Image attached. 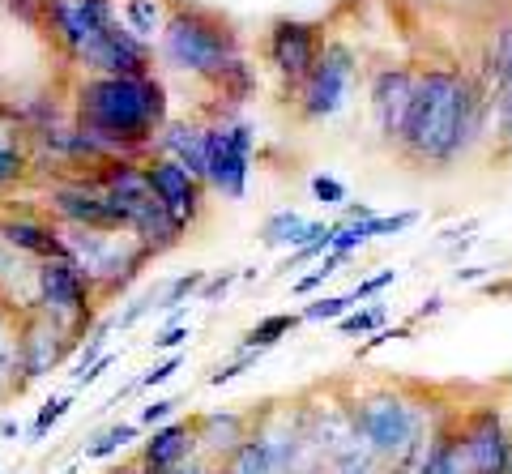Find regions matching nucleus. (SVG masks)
Segmentation results:
<instances>
[{
  "instance_id": "f704fd0d",
  "label": "nucleus",
  "mask_w": 512,
  "mask_h": 474,
  "mask_svg": "<svg viewBox=\"0 0 512 474\" xmlns=\"http://www.w3.org/2000/svg\"><path fill=\"white\" fill-rule=\"evenodd\" d=\"M419 223V214L414 210H406V214H393V218H367V235H397V231H406V227H414Z\"/></svg>"
},
{
  "instance_id": "cd10ccee",
  "label": "nucleus",
  "mask_w": 512,
  "mask_h": 474,
  "mask_svg": "<svg viewBox=\"0 0 512 474\" xmlns=\"http://www.w3.org/2000/svg\"><path fill=\"white\" fill-rule=\"evenodd\" d=\"M350 308H355V295H320V299H312V304L299 312V321H316V325L342 321Z\"/></svg>"
},
{
  "instance_id": "ddd939ff",
  "label": "nucleus",
  "mask_w": 512,
  "mask_h": 474,
  "mask_svg": "<svg viewBox=\"0 0 512 474\" xmlns=\"http://www.w3.org/2000/svg\"><path fill=\"white\" fill-rule=\"evenodd\" d=\"M0 240L26 261H47L60 257V235L56 223L30 210H0Z\"/></svg>"
},
{
  "instance_id": "f8f14e48",
  "label": "nucleus",
  "mask_w": 512,
  "mask_h": 474,
  "mask_svg": "<svg viewBox=\"0 0 512 474\" xmlns=\"http://www.w3.org/2000/svg\"><path fill=\"white\" fill-rule=\"evenodd\" d=\"M146 180H150L154 201L163 205V210H167L184 231L197 223V214H201V188H205V184L192 180L188 171L175 163V158L154 154L150 163H146Z\"/></svg>"
},
{
  "instance_id": "a211bd4d",
  "label": "nucleus",
  "mask_w": 512,
  "mask_h": 474,
  "mask_svg": "<svg viewBox=\"0 0 512 474\" xmlns=\"http://www.w3.org/2000/svg\"><path fill=\"white\" fill-rule=\"evenodd\" d=\"M158 154L175 158L197 184H205V167H210V124H175V129L158 133Z\"/></svg>"
},
{
  "instance_id": "0eeeda50",
  "label": "nucleus",
  "mask_w": 512,
  "mask_h": 474,
  "mask_svg": "<svg viewBox=\"0 0 512 474\" xmlns=\"http://www.w3.org/2000/svg\"><path fill=\"white\" fill-rule=\"evenodd\" d=\"M43 210L52 223L60 227H86V231H111V235H128L124 227V210L111 201L90 176H73V180H56L43 197Z\"/></svg>"
},
{
  "instance_id": "c03bdc74",
  "label": "nucleus",
  "mask_w": 512,
  "mask_h": 474,
  "mask_svg": "<svg viewBox=\"0 0 512 474\" xmlns=\"http://www.w3.org/2000/svg\"><path fill=\"white\" fill-rule=\"evenodd\" d=\"M171 474H218V466H210L205 457H192V462H184L180 470H171Z\"/></svg>"
},
{
  "instance_id": "c85d7f7f",
  "label": "nucleus",
  "mask_w": 512,
  "mask_h": 474,
  "mask_svg": "<svg viewBox=\"0 0 512 474\" xmlns=\"http://www.w3.org/2000/svg\"><path fill=\"white\" fill-rule=\"evenodd\" d=\"M376 329H384V308L372 304V308H359V312H346L338 321V334L342 338H363V334H376Z\"/></svg>"
},
{
  "instance_id": "e433bc0d",
  "label": "nucleus",
  "mask_w": 512,
  "mask_h": 474,
  "mask_svg": "<svg viewBox=\"0 0 512 474\" xmlns=\"http://www.w3.org/2000/svg\"><path fill=\"white\" fill-rule=\"evenodd\" d=\"M312 197L320 205H346V184L333 180V176H316L312 180Z\"/></svg>"
},
{
  "instance_id": "f03ea898",
  "label": "nucleus",
  "mask_w": 512,
  "mask_h": 474,
  "mask_svg": "<svg viewBox=\"0 0 512 474\" xmlns=\"http://www.w3.org/2000/svg\"><path fill=\"white\" fill-rule=\"evenodd\" d=\"M478 129V94L461 73L431 69L414 82L402 146L423 163H453Z\"/></svg>"
},
{
  "instance_id": "6e6552de",
  "label": "nucleus",
  "mask_w": 512,
  "mask_h": 474,
  "mask_svg": "<svg viewBox=\"0 0 512 474\" xmlns=\"http://www.w3.org/2000/svg\"><path fill=\"white\" fill-rule=\"evenodd\" d=\"M120 22L116 0H43V26L64 56L82 60L111 26Z\"/></svg>"
},
{
  "instance_id": "37998d69",
  "label": "nucleus",
  "mask_w": 512,
  "mask_h": 474,
  "mask_svg": "<svg viewBox=\"0 0 512 474\" xmlns=\"http://www.w3.org/2000/svg\"><path fill=\"white\" fill-rule=\"evenodd\" d=\"M440 308H444V299H440V295H427L423 304H419V312H414V321H427V316H436ZM414 321H410V325H414Z\"/></svg>"
},
{
  "instance_id": "c9c22d12",
  "label": "nucleus",
  "mask_w": 512,
  "mask_h": 474,
  "mask_svg": "<svg viewBox=\"0 0 512 474\" xmlns=\"http://www.w3.org/2000/svg\"><path fill=\"white\" fill-rule=\"evenodd\" d=\"M235 270H227V274H214V278H205L201 282V291H197V304H218L222 295H227L231 287H235Z\"/></svg>"
},
{
  "instance_id": "72a5a7b5",
  "label": "nucleus",
  "mask_w": 512,
  "mask_h": 474,
  "mask_svg": "<svg viewBox=\"0 0 512 474\" xmlns=\"http://www.w3.org/2000/svg\"><path fill=\"white\" fill-rule=\"evenodd\" d=\"M175 406H180V398H154L150 406H141V423H137V428H163V423H171Z\"/></svg>"
},
{
  "instance_id": "de8ad7c7",
  "label": "nucleus",
  "mask_w": 512,
  "mask_h": 474,
  "mask_svg": "<svg viewBox=\"0 0 512 474\" xmlns=\"http://www.w3.org/2000/svg\"><path fill=\"white\" fill-rule=\"evenodd\" d=\"M60 474H77V466H69V470H60Z\"/></svg>"
},
{
  "instance_id": "a19ab883",
  "label": "nucleus",
  "mask_w": 512,
  "mask_h": 474,
  "mask_svg": "<svg viewBox=\"0 0 512 474\" xmlns=\"http://www.w3.org/2000/svg\"><path fill=\"white\" fill-rule=\"evenodd\" d=\"M389 282H397V270H384V274H376V278L359 282V287L350 291V295H355V304H359V299H372L376 291H384V287H389Z\"/></svg>"
},
{
  "instance_id": "1a4fd4ad",
  "label": "nucleus",
  "mask_w": 512,
  "mask_h": 474,
  "mask_svg": "<svg viewBox=\"0 0 512 474\" xmlns=\"http://www.w3.org/2000/svg\"><path fill=\"white\" fill-rule=\"evenodd\" d=\"M453 453L461 474H508L512 466V432L495 410H478L453 432Z\"/></svg>"
},
{
  "instance_id": "5701e85b",
  "label": "nucleus",
  "mask_w": 512,
  "mask_h": 474,
  "mask_svg": "<svg viewBox=\"0 0 512 474\" xmlns=\"http://www.w3.org/2000/svg\"><path fill=\"white\" fill-rule=\"evenodd\" d=\"M299 325V316L295 312H274V316H265V321H256L248 334H244V342H239V351H256V355H265L269 346H278L291 329Z\"/></svg>"
},
{
  "instance_id": "b1692460",
  "label": "nucleus",
  "mask_w": 512,
  "mask_h": 474,
  "mask_svg": "<svg viewBox=\"0 0 512 474\" xmlns=\"http://www.w3.org/2000/svg\"><path fill=\"white\" fill-rule=\"evenodd\" d=\"M218 474H274V462H269V453H265V445H261V436L252 432L235 453L222 457V462H218Z\"/></svg>"
},
{
  "instance_id": "dca6fc26",
  "label": "nucleus",
  "mask_w": 512,
  "mask_h": 474,
  "mask_svg": "<svg viewBox=\"0 0 512 474\" xmlns=\"http://www.w3.org/2000/svg\"><path fill=\"white\" fill-rule=\"evenodd\" d=\"M269 60L282 77H308L316 60V30L303 22H278L269 35Z\"/></svg>"
},
{
  "instance_id": "aec40b11",
  "label": "nucleus",
  "mask_w": 512,
  "mask_h": 474,
  "mask_svg": "<svg viewBox=\"0 0 512 474\" xmlns=\"http://www.w3.org/2000/svg\"><path fill=\"white\" fill-rule=\"evenodd\" d=\"M120 22H124V30L133 39L154 43L158 35H163V26H167L163 0H124V5H120Z\"/></svg>"
},
{
  "instance_id": "4468645a",
  "label": "nucleus",
  "mask_w": 512,
  "mask_h": 474,
  "mask_svg": "<svg viewBox=\"0 0 512 474\" xmlns=\"http://www.w3.org/2000/svg\"><path fill=\"white\" fill-rule=\"evenodd\" d=\"M252 436L248 415L239 410H210V415L192 419V440H197V457H205L210 466H218L227 453H235Z\"/></svg>"
},
{
  "instance_id": "f257e3e1",
  "label": "nucleus",
  "mask_w": 512,
  "mask_h": 474,
  "mask_svg": "<svg viewBox=\"0 0 512 474\" xmlns=\"http://www.w3.org/2000/svg\"><path fill=\"white\" fill-rule=\"evenodd\" d=\"M73 124L111 146L116 158H137L167 124V90L154 73L86 77L73 86Z\"/></svg>"
},
{
  "instance_id": "ea45409f",
  "label": "nucleus",
  "mask_w": 512,
  "mask_h": 474,
  "mask_svg": "<svg viewBox=\"0 0 512 474\" xmlns=\"http://www.w3.org/2000/svg\"><path fill=\"white\" fill-rule=\"evenodd\" d=\"M188 342V325H167L163 334H154V351H180V346Z\"/></svg>"
},
{
  "instance_id": "c756f323",
  "label": "nucleus",
  "mask_w": 512,
  "mask_h": 474,
  "mask_svg": "<svg viewBox=\"0 0 512 474\" xmlns=\"http://www.w3.org/2000/svg\"><path fill=\"white\" fill-rule=\"evenodd\" d=\"M180 368H184V355H180V351L167 355V359H158L154 368H146V372L137 376V389H158V385H167V381H171V376L180 372Z\"/></svg>"
},
{
  "instance_id": "20e7f679",
  "label": "nucleus",
  "mask_w": 512,
  "mask_h": 474,
  "mask_svg": "<svg viewBox=\"0 0 512 474\" xmlns=\"http://www.w3.org/2000/svg\"><path fill=\"white\" fill-rule=\"evenodd\" d=\"M350 423H355L359 445L376 457V462H406L410 453L423 449V419L402 393L376 389L363 402L350 406Z\"/></svg>"
},
{
  "instance_id": "6ab92c4d",
  "label": "nucleus",
  "mask_w": 512,
  "mask_h": 474,
  "mask_svg": "<svg viewBox=\"0 0 512 474\" xmlns=\"http://www.w3.org/2000/svg\"><path fill=\"white\" fill-rule=\"evenodd\" d=\"M325 231H329L325 223H308V218L295 214V210H278V214H269V223L261 227V240H265L269 248L291 244V252H295V248L312 244L316 235H325Z\"/></svg>"
},
{
  "instance_id": "473e14b6",
  "label": "nucleus",
  "mask_w": 512,
  "mask_h": 474,
  "mask_svg": "<svg viewBox=\"0 0 512 474\" xmlns=\"http://www.w3.org/2000/svg\"><path fill=\"white\" fill-rule=\"evenodd\" d=\"M150 312H158V291H150V295H137L133 304H128V308H124V312H120L111 325H116V329H133V325L141 321V316H150Z\"/></svg>"
},
{
  "instance_id": "412c9836",
  "label": "nucleus",
  "mask_w": 512,
  "mask_h": 474,
  "mask_svg": "<svg viewBox=\"0 0 512 474\" xmlns=\"http://www.w3.org/2000/svg\"><path fill=\"white\" fill-rule=\"evenodd\" d=\"M18 287H26L30 299H35V265H26V257H18V252L5 248V240H0V295H5L9 304L22 312Z\"/></svg>"
},
{
  "instance_id": "f3484780",
  "label": "nucleus",
  "mask_w": 512,
  "mask_h": 474,
  "mask_svg": "<svg viewBox=\"0 0 512 474\" xmlns=\"http://www.w3.org/2000/svg\"><path fill=\"white\" fill-rule=\"evenodd\" d=\"M410 94H414V82L406 69H384L376 73L372 82V112H376V124L384 137H402V124H406V112H410Z\"/></svg>"
},
{
  "instance_id": "9b49d317",
  "label": "nucleus",
  "mask_w": 512,
  "mask_h": 474,
  "mask_svg": "<svg viewBox=\"0 0 512 474\" xmlns=\"http://www.w3.org/2000/svg\"><path fill=\"white\" fill-rule=\"evenodd\" d=\"M350 77H355V56L346 52L342 43H329L325 52H316L312 73L303 77V116L308 120H325L346 103Z\"/></svg>"
},
{
  "instance_id": "7c9ffc66",
  "label": "nucleus",
  "mask_w": 512,
  "mask_h": 474,
  "mask_svg": "<svg viewBox=\"0 0 512 474\" xmlns=\"http://www.w3.org/2000/svg\"><path fill=\"white\" fill-rule=\"evenodd\" d=\"M338 265H342V261H338V257H333V252H329V257H320V261L312 265V274H308V278H299L291 291H295V295H312V291L320 287V282H329L333 274H338Z\"/></svg>"
},
{
  "instance_id": "79ce46f5",
  "label": "nucleus",
  "mask_w": 512,
  "mask_h": 474,
  "mask_svg": "<svg viewBox=\"0 0 512 474\" xmlns=\"http://www.w3.org/2000/svg\"><path fill=\"white\" fill-rule=\"evenodd\" d=\"M13 325H18V308L0 295V346H13Z\"/></svg>"
},
{
  "instance_id": "a18cd8bd",
  "label": "nucleus",
  "mask_w": 512,
  "mask_h": 474,
  "mask_svg": "<svg viewBox=\"0 0 512 474\" xmlns=\"http://www.w3.org/2000/svg\"><path fill=\"white\" fill-rule=\"evenodd\" d=\"M487 274H491V265H466V270H457V282H478Z\"/></svg>"
},
{
  "instance_id": "393cba45",
  "label": "nucleus",
  "mask_w": 512,
  "mask_h": 474,
  "mask_svg": "<svg viewBox=\"0 0 512 474\" xmlns=\"http://www.w3.org/2000/svg\"><path fill=\"white\" fill-rule=\"evenodd\" d=\"M73 410V393H64V398H47L43 406H39V415H35V423L26 428V445H43L47 440V432L56 428V423L64 419Z\"/></svg>"
},
{
  "instance_id": "9d476101",
  "label": "nucleus",
  "mask_w": 512,
  "mask_h": 474,
  "mask_svg": "<svg viewBox=\"0 0 512 474\" xmlns=\"http://www.w3.org/2000/svg\"><path fill=\"white\" fill-rule=\"evenodd\" d=\"M252 141H256V133L248 124H210V167H205V184H210L214 193L231 197V201L248 193Z\"/></svg>"
},
{
  "instance_id": "bb28decb",
  "label": "nucleus",
  "mask_w": 512,
  "mask_h": 474,
  "mask_svg": "<svg viewBox=\"0 0 512 474\" xmlns=\"http://www.w3.org/2000/svg\"><path fill=\"white\" fill-rule=\"evenodd\" d=\"M201 282H205V270H192V274H180V278H171L163 291H158V308H171V312H180L188 299H197L201 291Z\"/></svg>"
},
{
  "instance_id": "4c0bfd02",
  "label": "nucleus",
  "mask_w": 512,
  "mask_h": 474,
  "mask_svg": "<svg viewBox=\"0 0 512 474\" xmlns=\"http://www.w3.org/2000/svg\"><path fill=\"white\" fill-rule=\"evenodd\" d=\"M0 5L26 26H43V0H0Z\"/></svg>"
},
{
  "instance_id": "a878e982",
  "label": "nucleus",
  "mask_w": 512,
  "mask_h": 474,
  "mask_svg": "<svg viewBox=\"0 0 512 474\" xmlns=\"http://www.w3.org/2000/svg\"><path fill=\"white\" fill-rule=\"evenodd\" d=\"M26 171H30V150L18 146V141H0V193L22 184Z\"/></svg>"
},
{
  "instance_id": "39448f33",
  "label": "nucleus",
  "mask_w": 512,
  "mask_h": 474,
  "mask_svg": "<svg viewBox=\"0 0 512 474\" xmlns=\"http://www.w3.org/2000/svg\"><path fill=\"white\" fill-rule=\"evenodd\" d=\"M35 308L69 329L77 346L86 342L94 321H99V299H94L90 278L69 257L35 261Z\"/></svg>"
},
{
  "instance_id": "4be33fe9",
  "label": "nucleus",
  "mask_w": 512,
  "mask_h": 474,
  "mask_svg": "<svg viewBox=\"0 0 512 474\" xmlns=\"http://www.w3.org/2000/svg\"><path fill=\"white\" fill-rule=\"evenodd\" d=\"M141 440V428L137 423H111V428H103L99 436H90L82 445V457L86 462H111L116 453H124L128 445H137Z\"/></svg>"
},
{
  "instance_id": "49530a36",
  "label": "nucleus",
  "mask_w": 512,
  "mask_h": 474,
  "mask_svg": "<svg viewBox=\"0 0 512 474\" xmlns=\"http://www.w3.org/2000/svg\"><path fill=\"white\" fill-rule=\"evenodd\" d=\"M22 436V423L18 419H0V440H18Z\"/></svg>"
},
{
  "instance_id": "7ed1b4c3",
  "label": "nucleus",
  "mask_w": 512,
  "mask_h": 474,
  "mask_svg": "<svg viewBox=\"0 0 512 474\" xmlns=\"http://www.w3.org/2000/svg\"><path fill=\"white\" fill-rule=\"evenodd\" d=\"M158 56L163 65L192 77H210V82H222L231 69L244 65L235 30L210 9H175L158 35Z\"/></svg>"
},
{
  "instance_id": "2eb2a0df",
  "label": "nucleus",
  "mask_w": 512,
  "mask_h": 474,
  "mask_svg": "<svg viewBox=\"0 0 512 474\" xmlns=\"http://www.w3.org/2000/svg\"><path fill=\"white\" fill-rule=\"evenodd\" d=\"M197 457V440H192V423H163V428H150V436L141 440L137 462L154 470V474H171L184 462Z\"/></svg>"
},
{
  "instance_id": "58836bf2",
  "label": "nucleus",
  "mask_w": 512,
  "mask_h": 474,
  "mask_svg": "<svg viewBox=\"0 0 512 474\" xmlns=\"http://www.w3.org/2000/svg\"><path fill=\"white\" fill-rule=\"evenodd\" d=\"M18 393V372H13V346H0V398Z\"/></svg>"
},
{
  "instance_id": "2f4dec72",
  "label": "nucleus",
  "mask_w": 512,
  "mask_h": 474,
  "mask_svg": "<svg viewBox=\"0 0 512 474\" xmlns=\"http://www.w3.org/2000/svg\"><path fill=\"white\" fill-rule=\"evenodd\" d=\"M256 359H261V355H256V351H239V359H231V363H222V368H214V372H210V385H214V389H222V385H231V381H235V376H244L248 368H256Z\"/></svg>"
},
{
  "instance_id": "423d86ee",
  "label": "nucleus",
  "mask_w": 512,
  "mask_h": 474,
  "mask_svg": "<svg viewBox=\"0 0 512 474\" xmlns=\"http://www.w3.org/2000/svg\"><path fill=\"white\" fill-rule=\"evenodd\" d=\"M77 351L73 334L64 325H56L52 316H43L39 308H22L18 325H13V372H18V393L26 385L52 376L64 359Z\"/></svg>"
}]
</instances>
